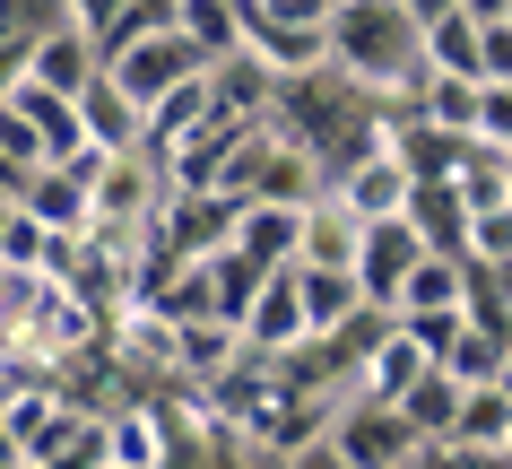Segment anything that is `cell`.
Listing matches in <instances>:
<instances>
[{
  "label": "cell",
  "mask_w": 512,
  "mask_h": 469,
  "mask_svg": "<svg viewBox=\"0 0 512 469\" xmlns=\"http://www.w3.org/2000/svg\"><path fill=\"white\" fill-rule=\"evenodd\" d=\"M330 70L374 105H408L426 79V27L408 0H339L330 9Z\"/></svg>",
  "instance_id": "1"
},
{
  "label": "cell",
  "mask_w": 512,
  "mask_h": 469,
  "mask_svg": "<svg viewBox=\"0 0 512 469\" xmlns=\"http://www.w3.org/2000/svg\"><path fill=\"white\" fill-rule=\"evenodd\" d=\"M330 9L339 0H243V53L270 79H322L330 70Z\"/></svg>",
  "instance_id": "2"
},
{
  "label": "cell",
  "mask_w": 512,
  "mask_h": 469,
  "mask_svg": "<svg viewBox=\"0 0 512 469\" xmlns=\"http://www.w3.org/2000/svg\"><path fill=\"white\" fill-rule=\"evenodd\" d=\"M165 166L148 157V148H122V157H105L96 166V183H87V226L96 235H148L165 209Z\"/></svg>",
  "instance_id": "3"
},
{
  "label": "cell",
  "mask_w": 512,
  "mask_h": 469,
  "mask_svg": "<svg viewBox=\"0 0 512 469\" xmlns=\"http://www.w3.org/2000/svg\"><path fill=\"white\" fill-rule=\"evenodd\" d=\"M322 443H330L348 469H408V461H417L408 417L391 409V400H365V391H348V400H339V417H330Z\"/></svg>",
  "instance_id": "4"
},
{
  "label": "cell",
  "mask_w": 512,
  "mask_h": 469,
  "mask_svg": "<svg viewBox=\"0 0 512 469\" xmlns=\"http://www.w3.org/2000/svg\"><path fill=\"white\" fill-rule=\"evenodd\" d=\"M200 70H209V61H200V44H191L183 27H157V35H139V44H122V53L105 61V79L122 87V96H131L139 113L157 105L165 87H183V79H200Z\"/></svg>",
  "instance_id": "5"
},
{
  "label": "cell",
  "mask_w": 512,
  "mask_h": 469,
  "mask_svg": "<svg viewBox=\"0 0 512 469\" xmlns=\"http://www.w3.org/2000/svg\"><path fill=\"white\" fill-rule=\"evenodd\" d=\"M235 209H243V200L217 192V183H209V192H165V209H157L148 235H157L174 261H209V252L235 244Z\"/></svg>",
  "instance_id": "6"
},
{
  "label": "cell",
  "mask_w": 512,
  "mask_h": 469,
  "mask_svg": "<svg viewBox=\"0 0 512 469\" xmlns=\"http://www.w3.org/2000/svg\"><path fill=\"white\" fill-rule=\"evenodd\" d=\"M304 339H313V322H304V278H296V261H278V270H261V287H252V304H243V348L287 357V348H304Z\"/></svg>",
  "instance_id": "7"
},
{
  "label": "cell",
  "mask_w": 512,
  "mask_h": 469,
  "mask_svg": "<svg viewBox=\"0 0 512 469\" xmlns=\"http://www.w3.org/2000/svg\"><path fill=\"white\" fill-rule=\"evenodd\" d=\"M417 226L408 218H365V244H356V296L365 304H382V313H400V278H408V261H417Z\"/></svg>",
  "instance_id": "8"
},
{
  "label": "cell",
  "mask_w": 512,
  "mask_h": 469,
  "mask_svg": "<svg viewBox=\"0 0 512 469\" xmlns=\"http://www.w3.org/2000/svg\"><path fill=\"white\" fill-rule=\"evenodd\" d=\"M356 244H365V218L339 200V183H322V192L304 200L296 261H304V270H356Z\"/></svg>",
  "instance_id": "9"
},
{
  "label": "cell",
  "mask_w": 512,
  "mask_h": 469,
  "mask_svg": "<svg viewBox=\"0 0 512 469\" xmlns=\"http://www.w3.org/2000/svg\"><path fill=\"white\" fill-rule=\"evenodd\" d=\"M330 183H339V200H348L356 218H400L408 209V192H417V174L400 166V157H391V148H365V157H348V166L330 174Z\"/></svg>",
  "instance_id": "10"
},
{
  "label": "cell",
  "mask_w": 512,
  "mask_h": 469,
  "mask_svg": "<svg viewBox=\"0 0 512 469\" xmlns=\"http://www.w3.org/2000/svg\"><path fill=\"white\" fill-rule=\"evenodd\" d=\"M243 357V322L235 313H191V322H174V383H217L226 365Z\"/></svg>",
  "instance_id": "11"
},
{
  "label": "cell",
  "mask_w": 512,
  "mask_h": 469,
  "mask_svg": "<svg viewBox=\"0 0 512 469\" xmlns=\"http://www.w3.org/2000/svg\"><path fill=\"white\" fill-rule=\"evenodd\" d=\"M79 131H87V148H113V157H122V148H148V113L96 70V79L79 87Z\"/></svg>",
  "instance_id": "12"
},
{
  "label": "cell",
  "mask_w": 512,
  "mask_h": 469,
  "mask_svg": "<svg viewBox=\"0 0 512 469\" xmlns=\"http://www.w3.org/2000/svg\"><path fill=\"white\" fill-rule=\"evenodd\" d=\"M296 235H304L296 200H243V209H235V252H243V261H261V270L296 261Z\"/></svg>",
  "instance_id": "13"
},
{
  "label": "cell",
  "mask_w": 512,
  "mask_h": 469,
  "mask_svg": "<svg viewBox=\"0 0 512 469\" xmlns=\"http://www.w3.org/2000/svg\"><path fill=\"white\" fill-rule=\"evenodd\" d=\"M96 70H105V61H96V35H87V27H70V18H61V27L35 35V61H27V79H35V87H61V96H79Z\"/></svg>",
  "instance_id": "14"
},
{
  "label": "cell",
  "mask_w": 512,
  "mask_h": 469,
  "mask_svg": "<svg viewBox=\"0 0 512 469\" xmlns=\"http://www.w3.org/2000/svg\"><path fill=\"white\" fill-rule=\"evenodd\" d=\"M105 461L113 469H165V409H157V400H122V409H105Z\"/></svg>",
  "instance_id": "15"
},
{
  "label": "cell",
  "mask_w": 512,
  "mask_h": 469,
  "mask_svg": "<svg viewBox=\"0 0 512 469\" xmlns=\"http://www.w3.org/2000/svg\"><path fill=\"white\" fill-rule=\"evenodd\" d=\"M426 348H417V331H408V322H391V331L374 339V357L356 365V391H365V400H391V409H400V391L417 383V374H426Z\"/></svg>",
  "instance_id": "16"
},
{
  "label": "cell",
  "mask_w": 512,
  "mask_h": 469,
  "mask_svg": "<svg viewBox=\"0 0 512 469\" xmlns=\"http://www.w3.org/2000/svg\"><path fill=\"white\" fill-rule=\"evenodd\" d=\"M18 200H27L53 235H87V183L61 166V157H44L35 174H18Z\"/></svg>",
  "instance_id": "17"
},
{
  "label": "cell",
  "mask_w": 512,
  "mask_h": 469,
  "mask_svg": "<svg viewBox=\"0 0 512 469\" xmlns=\"http://www.w3.org/2000/svg\"><path fill=\"white\" fill-rule=\"evenodd\" d=\"M460 296H469V261L460 252H417L400 278V322L408 313H460Z\"/></svg>",
  "instance_id": "18"
},
{
  "label": "cell",
  "mask_w": 512,
  "mask_h": 469,
  "mask_svg": "<svg viewBox=\"0 0 512 469\" xmlns=\"http://www.w3.org/2000/svg\"><path fill=\"white\" fill-rule=\"evenodd\" d=\"M400 218L417 226V244H426V252H460V261H469V200H460L452 183H417Z\"/></svg>",
  "instance_id": "19"
},
{
  "label": "cell",
  "mask_w": 512,
  "mask_h": 469,
  "mask_svg": "<svg viewBox=\"0 0 512 469\" xmlns=\"http://www.w3.org/2000/svg\"><path fill=\"white\" fill-rule=\"evenodd\" d=\"M417 113L469 139V131H478V113H486V79H460V70H426V79H417Z\"/></svg>",
  "instance_id": "20"
},
{
  "label": "cell",
  "mask_w": 512,
  "mask_h": 469,
  "mask_svg": "<svg viewBox=\"0 0 512 469\" xmlns=\"http://www.w3.org/2000/svg\"><path fill=\"white\" fill-rule=\"evenodd\" d=\"M452 443H469V452H504V443H512V400H504V383H460Z\"/></svg>",
  "instance_id": "21"
},
{
  "label": "cell",
  "mask_w": 512,
  "mask_h": 469,
  "mask_svg": "<svg viewBox=\"0 0 512 469\" xmlns=\"http://www.w3.org/2000/svg\"><path fill=\"white\" fill-rule=\"evenodd\" d=\"M9 105L35 122L44 157H70V148H87V131H79V96H61V87H35V79H27L18 96H9Z\"/></svg>",
  "instance_id": "22"
},
{
  "label": "cell",
  "mask_w": 512,
  "mask_h": 469,
  "mask_svg": "<svg viewBox=\"0 0 512 469\" xmlns=\"http://www.w3.org/2000/svg\"><path fill=\"white\" fill-rule=\"evenodd\" d=\"M400 417H408V435L434 443V435H452V417H460V374H443V365H426L417 383L400 391Z\"/></svg>",
  "instance_id": "23"
},
{
  "label": "cell",
  "mask_w": 512,
  "mask_h": 469,
  "mask_svg": "<svg viewBox=\"0 0 512 469\" xmlns=\"http://www.w3.org/2000/svg\"><path fill=\"white\" fill-rule=\"evenodd\" d=\"M174 27L200 44V61L243 53V0H174Z\"/></svg>",
  "instance_id": "24"
},
{
  "label": "cell",
  "mask_w": 512,
  "mask_h": 469,
  "mask_svg": "<svg viewBox=\"0 0 512 469\" xmlns=\"http://www.w3.org/2000/svg\"><path fill=\"white\" fill-rule=\"evenodd\" d=\"M504 357H512V339L460 313V331L443 339V357H434V365H443V374H460V383H495V374H504Z\"/></svg>",
  "instance_id": "25"
},
{
  "label": "cell",
  "mask_w": 512,
  "mask_h": 469,
  "mask_svg": "<svg viewBox=\"0 0 512 469\" xmlns=\"http://www.w3.org/2000/svg\"><path fill=\"white\" fill-rule=\"evenodd\" d=\"M296 278H304V322H313V339H330L356 304H365L356 296V270H304L296 261Z\"/></svg>",
  "instance_id": "26"
},
{
  "label": "cell",
  "mask_w": 512,
  "mask_h": 469,
  "mask_svg": "<svg viewBox=\"0 0 512 469\" xmlns=\"http://www.w3.org/2000/svg\"><path fill=\"white\" fill-rule=\"evenodd\" d=\"M200 113H209V70H200V79H183V87H165L157 105H148V157H165V148H174Z\"/></svg>",
  "instance_id": "27"
},
{
  "label": "cell",
  "mask_w": 512,
  "mask_h": 469,
  "mask_svg": "<svg viewBox=\"0 0 512 469\" xmlns=\"http://www.w3.org/2000/svg\"><path fill=\"white\" fill-rule=\"evenodd\" d=\"M426 70H460V79H478V18H469V9L426 18Z\"/></svg>",
  "instance_id": "28"
},
{
  "label": "cell",
  "mask_w": 512,
  "mask_h": 469,
  "mask_svg": "<svg viewBox=\"0 0 512 469\" xmlns=\"http://www.w3.org/2000/svg\"><path fill=\"white\" fill-rule=\"evenodd\" d=\"M469 261H512V200L469 218Z\"/></svg>",
  "instance_id": "29"
},
{
  "label": "cell",
  "mask_w": 512,
  "mask_h": 469,
  "mask_svg": "<svg viewBox=\"0 0 512 469\" xmlns=\"http://www.w3.org/2000/svg\"><path fill=\"white\" fill-rule=\"evenodd\" d=\"M478 79L512 87V18H478Z\"/></svg>",
  "instance_id": "30"
},
{
  "label": "cell",
  "mask_w": 512,
  "mask_h": 469,
  "mask_svg": "<svg viewBox=\"0 0 512 469\" xmlns=\"http://www.w3.org/2000/svg\"><path fill=\"white\" fill-rule=\"evenodd\" d=\"M27 61H35V35H0V105L27 87Z\"/></svg>",
  "instance_id": "31"
},
{
  "label": "cell",
  "mask_w": 512,
  "mask_h": 469,
  "mask_svg": "<svg viewBox=\"0 0 512 469\" xmlns=\"http://www.w3.org/2000/svg\"><path fill=\"white\" fill-rule=\"evenodd\" d=\"M478 131L512 148V87H495V79H486V113H478Z\"/></svg>",
  "instance_id": "32"
},
{
  "label": "cell",
  "mask_w": 512,
  "mask_h": 469,
  "mask_svg": "<svg viewBox=\"0 0 512 469\" xmlns=\"http://www.w3.org/2000/svg\"><path fill=\"white\" fill-rule=\"evenodd\" d=\"M70 9V27H87V35H105L113 18H122V0H61Z\"/></svg>",
  "instance_id": "33"
},
{
  "label": "cell",
  "mask_w": 512,
  "mask_h": 469,
  "mask_svg": "<svg viewBox=\"0 0 512 469\" xmlns=\"http://www.w3.org/2000/svg\"><path fill=\"white\" fill-rule=\"evenodd\" d=\"M408 9H417V27H426V18H443V9H460V0H408Z\"/></svg>",
  "instance_id": "34"
},
{
  "label": "cell",
  "mask_w": 512,
  "mask_h": 469,
  "mask_svg": "<svg viewBox=\"0 0 512 469\" xmlns=\"http://www.w3.org/2000/svg\"><path fill=\"white\" fill-rule=\"evenodd\" d=\"M460 9H469V18H504L512 0H460Z\"/></svg>",
  "instance_id": "35"
},
{
  "label": "cell",
  "mask_w": 512,
  "mask_h": 469,
  "mask_svg": "<svg viewBox=\"0 0 512 469\" xmlns=\"http://www.w3.org/2000/svg\"><path fill=\"white\" fill-rule=\"evenodd\" d=\"M495 383H504V400H512V365H504V374H495Z\"/></svg>",
  "instance_id": "36"
},
{
  "label": "cell",
  "mask_w": 512,
  "mask_h": 469,
  "mask_svg": "<svg viewBox=\"0 0 512 469\" xmlns=\"http://www.w3.org/2000/svg\"><path fill=\"white\" fill-rule=\"evenodd\" d=\"M0 391H9V374H0Z\"/></svg>",
  "instance_id": "37"
},
{
  "label": "cell",
  "mask_w": 512,
  "mask_h": 469,
  "mask_svg": "<svg viewBox=\"0 0 512 469\" xmlns=\"http://www.w3.org/2000/svg\"><path fill=\"white\" fill-rule=\"evenodd\" d=\"M504 18H512V9H504Z\"/></svg>",
  "instance_id": "38"
},
{
  "label": "cell",
  "mask_w": 512,
  "mask_h": 469,
  "mask_svg": "<svg viewBox=\"0 0 512 469\" xmlns=\"http://www.w3.org/2000/svg\"><path fill=\"white\" fill-rule=\"evenodd\" d=\"M504 452H512V443H504Z\"/></svg>",
  "instance_id": "39"
},
{
  "label": "cell",
  "mask_w": 512,
  "mask_h": 469,
  "mask_svg": "<svg viewBox=\"0 0 512 469\" xmlns=\"http://www.w3.org/2000/svg\"><path fill=\"white\" fill-rule=\"evenodd\" d=\"M504 365H512V357H504Z\"/></svg>",
  "instance_id": "40"
},
{
  "label": "cell",
  "mask_w": 512,
  "mask_h": 469,
  "mask_svg": "<svg viewBox=\"0 0 512 469\" xmlns=\"http://www.w3.org/2000/svg\"><path fill=\"white\" fill-rule=\"evenodd\" d=\"M105 469H113V461H105Z\"/></svg>",
  "instance_id": "41"
}]
</instances>
